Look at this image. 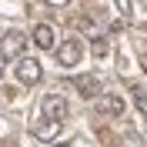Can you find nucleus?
<instances>
[{"mask_svg":"<svg viewBox=\"0 0 147 147\" xmlns=\"http://www.w3.org/2000/svg\"><path fill=\"white\" fill-rule=\"evenodd\" d=\"M54 147H67V144H54Z\"/></svg>","mask_w":147,"mask_h":147,"instance_id":"obj_14","label":"nucleus"},{"mask_svg":"<svg viewBox=\"0 0 147 147\" xmlns=\"http://www.w3.org/2000/svg\"><path fill=\"white\" fill-rule=\"evenodd\" d=\"M34 44L40 47V50H57V44H54V27H50V24H37V27H34Z\"/></svg>","mask_w":147,"mask_h":147,"instance_id":"obj_6","label":"nucleus"},{"mask_svg":"<svg viewBox=\"0 0 147 147\" xmlns=\"http://www.w3.org/2000/svg\"><path fill=\"white\" fill-rule=\"evenodd\" d=\"M24 44H27V37L20 34V30H7V34L0 37V54H7V57H20Z\"/></svg>","mask_w":147,"mask_h":147,"instance_id":"obj_4","label":"nucleus"},{"mask_svg":"<svg viewBox=\"0 0 147 147\" xmlns=\"http://www.w3.org/2000/svg\"><path fill=\"white\" fill-rule=\"evenodd\" d=\"M134 100H137V110H144V114H147V94H140V87L134 90Z\"/></svg>","mask_w":147,"mask_h":147,"instance_id":"obj_11","label":"nucleus"},{"mask_svg":"<svg viewBox=\"0 0 147 147\" xmlns=\"http://www.w3.org/2000/svg\"><path fill=\"white\" fill-rule=\"evenodd\" d=\"M74 87H77L84 97H100V80H97L94 74H87V77H77V80H74Z\"/></svg>","mask_w":147,"mask_h":147,"instance_id":"obj_8","label":"nucleus"},{"mask_svg":"<svg viewBox=\"0 0 147 147\" xmlns=\"http://www.w3.org/2000/svg\"><path fill=\"white\" fill-rule=\"evenodd\" d=\"M40 107H44V117H54V120H64L67 117V100L60 97V94H47Z\"/></svg>","mask_w":147,"mask_h":147,"instance_id":"obj_5","label":"nucleus"},{"mask_svg":"<svg viewBox=\"0 0 147 147\" xmlns=\"http://www.w3.org/2000/svg\"><path fill=\"white\" fill-rule=\"evenodd\" d=\"M90 50H94V54H97V57H107V50H110V47H107V40H104V37H97V40H94V47H90Z\"/></svg>","mask_w":147,"mask_h":147,"instance_id":"obj_10","label":"nucleus"},{"mask_svg":"<svg viewBox=\"0 0 147 147\" xmlns=\"http://www.w3.org/2000/svg\"><path fill=\"white\" fill-rule=\"evenodd\" d=\"M40 77H44V67H40L37 57H20V60H17V80L24 84V87L40 84Z\"/></svg>","mask_w":147,"mask_h":147,"instance_id":"obj_1","label":"nucleus"},{"mask_svg":"<svg viewBox=\"0 0 147 147\" xmlns=\"http://www.w3.org/2000/svg\"><path fill=\"white\" fill-rule=\"evenodd\" d=\"M50 7H64V3H70V0H47Z\"/></svg>","mask_w":147,"mask_h":147,"instance_id":"obj_13","label":"nucleus"},{"mask_svg":"<svg viewBox=\"0 0 147 147\" xmlns=\"http://www.w3.org/2000/svg\"><path fill=\"white\" fill-rule=\"evenodd\" d=\"M54 54H57V64L64 67V70H74V67L80 64V57H84V47H80V40H64Z\"/></svg>","mask_w":147,"mask_h":147,"instance_id":"obj_2","label":"nucleus"},{"mask_svg":"<svg viewBox=\"0 0 147 147\" xmlns=\"http://www.w3.org/2000/svg\"><path fill=\"white\" fill-rule=\"evenodd\" d=\"M114 7H117V13H120L124 20L134 17V3H130V0H114Z\"/></svg>","mask_w":147,"mask_h":147,"instance_id":"obj_9","label":"nucleus"},{"mask_svg":"<svg viewBox=\"0 0 147 147\" xmlns=\"http://www.w3.org/2000/svg\"><path fill=\"white\" fill-rule=\"evenodd\" d=\"M97 114H100V117H120V114H124V97H117V94H100V97H97Z\"/></svg>","mask_w":147,"mask_h":147,"instance_id":"obj_3","label":"nucleus"},{"mask_svg":"<svg viewBox=\"0 0 147 147\" xmlns=\"http://www.w3.org/2000/svg\"><path fill=\"white\" fill-rule=\"evenodd\" d=\"M57 134H60V120H54V117L34 124V137H37V140H54Z\"/></svg>","mask_w":147,"mask_h":147,"instance_id":"obj_7","label":"nucleus"},{"mask_svg":"<svg viewBox=\"0 0 147 147\" xmlns=\"http://www.w3.org/2000/svg\"><path fill=\"white\" fill-rule=\"evenodd\" d=\"M7 60H10L7 54H0V77H3V70H7Z\"/></svg>","mask_w":147,"mask_h":147,"instance_id":"obj_12","label":"nucleus"}]
</instances>
